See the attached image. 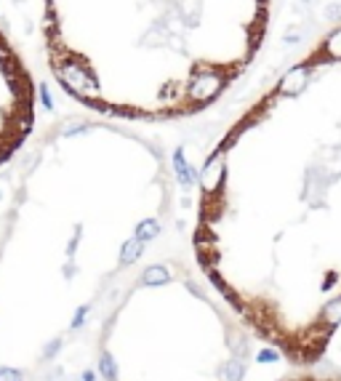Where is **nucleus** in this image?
<instances>
[{
    "instance_id": "f03ea898",
    "label": "nucleus",
    "mask_w": 341,
    "mask_h": 381,
    "mask_svg": "<svg viewBox=\"0 0 341 381\" xmlns=\"http://www.w3.org/2000/svg\"><path fill=\"white\" fill-rule=\"evenodd\" d=\"M272 0H43L48 69L96 115L179 120L248 72Z\"/></svg>"
},
{
    "instance_id": "423d86ee",
    "label": "nucleus",
    "mask_w": 341,
    "mask_h": 381,
    "mask_svg": "<svg viewBox=\"0 0 341 381\" xmlns=\"http://www.w3.org/2000/svg\"><path fill=\"white\" fill-rule=\"evenodd\" d=\"M0 381H22V376L14 368H0Z\"/></svg>"
},
{
    "instance_id": "20e7f679",
    "label": "nucleus",
    "mask_w": 341,
    "mask_h": 381,
    "mask_svg": "<svg viewBox=\"0 0 341 381\" xmlns=\"http://www.w3.org/2000/svg\"><path fill=\"white\" fill-rule=\"evenodd\" d=\"M99 371H102V373H104V376H107V379H115V363H112V360L107 357V354H104V357H102V363H99Z\"/></svg>"
},
{
    "instance_id": "0eeeda50",
    "label": "nucleus",
    "mask_w": 341,
    "mask_h": 381,
    "mask_svg": "<svg viewBox=\"0 0 341 381\" xmlns=\"http://www.w3.org/2000/svg\"><path fill=\"white\" fill-rule=\"evenodd\" d=\"M291 381H336V379H328V376H299V379H291Z\"/></svg>"
},
{
    "instance_id": "39448f33",
    "label": "nucleus",
    "mask_w": 341,
    "mask_h": 381,
    "mask_svg": "<svg viewBox=\"0 0 341 381\" xmlns=\"http://www.w3.org/2000/svg\"><path fill=\"white\" fill-rule=\"evenodd\" d=\"M240 373H242V363H229L227 365V379L229 381H238Z\"/></svg>"
},
{
    "instance_id": "f257e3e1",
    "label": "nucleus",
    "mask_w": 341,
    "mask_h": 381,
    "mask_svg": "<svg viewBox=\"0 0 341 381\" xmlns=\"http://www.w3.org/2000/svg\"><path fill=\"white\" fill-rule=\"evenodd\" d=\"M195 251L264 339L323 354L341 325V22L208 155Z\"/></svg>"
},
{
    "instance_id": "7ed1b4c3",
    "label": "nucleus",
    "mask_w": 341,
    "mask_h": 381,
    "mask_svg": "<svg viewBox=\"0 0 341 381\" xmlns=\"http://www.w3.org/2000/svg\"><path fill=\"white\" fill-rule=\"evenodd\" d=\"M35 80L0 27V166L27 141L35 126Z\"/></svg>"
}]
</instances>
